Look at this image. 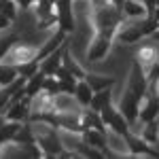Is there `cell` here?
I'll return each mask as SVG.
<instances>
[{
    "mask_svg": "<svg viewBox=\"0 0 159 159\" xmlns=\"http://www.w3.org/2000/svg\"><path fill=\"white\" fill-rule=\"evenodd\" d=\"M125 21V15L119 7H115L110 0L96 4V11H93V24H96V32L104 34V36L115 38L121 24Z\"/></svg>",
    "mask_w": 159,
    "mask_h": 159,
    "instance_id": "1",
    "label": "cell"
},
{
    "mask_svg": "<svg viewBox=\"0 0 159 159\" xmlns=\"http://www.w3.org/2000/svg\"><path fill=\"white\" fill-rule=\"evenodd\" d=\"M100 115H102V121H104V125L108 127L110 132H115V134L119 136H125L132 132V127H129V123H127V119L123 117V112L117 106H112V104H106L104 108L100 110Z\"/></svg>",
    "mask_w": 159,
    "mask_h": 159,
    "instance_id": "2",
    "label": "cell"
},
{
    "mask_svg": "<svg viewBox=\"0 0 159 159\" xmlns=\"http://www.w3.org/2000/svg\"><path fill=\"white\" fill-rule=\"evenodd\" d=\"M127 89L134 93L136 98L144 100V96L148 93V79L144 68L140 66V61L136 60L134 66H132V72H129V81H127Z\"/></svg>",
    "mask_w": 159,
    "mask_h": 159,
    "instance_id": "3",
    "label": "cell"
},
{
    "mask_svg": "<svg viewBox=\"0 0 159 159\" xmlns=\"http://www.w3.org/2000/svg\"><path fill=\"white\" fill-rule=\"evenodd\" d=\"M159 119V93L157 87H148V93L144 96L142 104H140V115H138V121L140 123H148Z\"/></svg>",
    "mask_w": 159,
    "mask_h": 159,
    "instance_id": "4",
    "label": "cell"
},
{
    "mask_svg": "<svg viewBox=\"0 0 159 159\" xmlns=\"http://www.w3.org/2000/svg\"><path fill=\"white\" fill-rule=\"evenodd\" d=\"M38 49L36 47H32V45H25V43H15L9 53L2 57V61H7V64H13V66H19V64H24V61H30L36 57Z\"/></svg>",
    "mask_w": 159,
    "mask_h": 159,
    "instance_id": "5",
    "label": "cell"
},
{
    "mask_svg": "<svg viewBox=\"0 0 159 159\" xmlns=\"http://www.w3.org/2000/svg\"><path fill=\"white\" fill-rule=\"evenodd\" d=\"M55 19H57V30L64 34L74 32V13L70 11V0H55Z\"/></svg>",
    "mask_w": 159,
    "mask_h": 159,
    "instance_id": "6",
    "label": "cell"
},
{
    "mask_svg": "<svg viewBox=\"0 0 159 159\" xmlns=\"http://www.w3.org/2000/svg\"><path fill=\"white\" fill-rule=\"evenodd\" d=\"M140 104H142V100L136 98L134 93L129 91V89H125V93H123L121 102H119V106L117 108L123 112V117L127 119V123H129V127L134 125V123H138V115H140Z\"/></svg>",
    "mask_w": 159,
    "mask_h": 159,
    "instance_id": "7",
    "label": "cell"
},
{
    "mask_svg": "<svg viewBox=\"0 0 159 159\" xmlns=\"http://www.w3.org/2000/svg\"><path fill=\"white\" fill-rule=\"evenodd\" d=\"M112 40H115V38L104 36V34L96 32V36H93V40H91V43H89V49H87V53H85L87 60H89V61H100V60H104V57L108 55Z\"/></svg>",
    "mask_w": 159,
    "mask_h": 159,
    "instance_id": "8",
    "label": "cell"
},
{
    "mask_svg": "<svg viewBox=\"0 0 159 159\" xmlns=\"http://www.w3.org/2000/svg\"><path fill=\"white\" fill-rule=\"evenodd\" d=\"M81 138H83V142H85V144L96 147V148H100V151H104V148L108 147V134H106V132H102V129L85 127V129L81 132Z\"/></svg>",
    "mask_w": 159,
    "mask_h": 159,
    "instance_id": "9",
    "label": "cell"
},
{
    "mask_svg": "<svg viewBox=\"0 0 159 159\" xmlns=\"http://www.w3.org/2000/svg\"><path fill=\"white\" fill-rule=\"evenodd\" d=\"M66 45H68V40L61 45L57 51H53L49 53L45 60H40V70L47 74V76H53V74L57 72V68L61 66V60H64V49H66Z\"/></svg>",
    "mask_w": 159,
    "mask_h": 159,
    "instance_id": "10",
    "label": "cell"
},
{
    "mask_svg": "<svg viewBox=\"0 0 159 159\" xmlns=\"http://www.w3.org/2000/svg\"><path fill=\"white\" fill-rule=\"evenodd\" d=\"M45 81H47V74L43 70H38L36 74H32L30 79H25V85H24V93L28 98H36L45 91Z\"/></svg>",
    "mask_w": 159,
    "mask_h": 159,
    "instance_id": "11",
    "label": "cell"
},
{
    "mask_svg": "<svg viewBox=\"0 0 159 159\" xmlns=\"http://www.w3.org/2000/svg\"><path fill=\"white\" fill-rule=\"evenodd\" d=\"M93 89H91V85L87 83L85 79H81L79 83H76V87H74V100L79 102V106H83V108H89V104H91V98H93Z\"/></svg>",
    "mask_w": 159,
    "mask_h": 159,
    "instance_id": "12",
    "label": "cell"
},
{
    "mask_svg": "<svg viewBox=\"0 0 159 159\" xmlns=\"http://www.w3.org/2000/svg\"><path fill=\"white\" fill-rule=\"evenodd\" d=\"M121 11L125 15V19H140V17L147 15V9H144L142 0H125Z\"/></svg>",
    "mask_w": 159,
    "mask_h": 159,
    "instance_id": "13",
    "label": "cell"
},
{
    "mask_svg": "<svg viewBox=\"0 0 159 159\" xmlns=\"http://www.w3.org/2000/svg\"><path fill=\"white\" fill-rule=\"evenodd\" d=\"M21 125H24V123L4 119L2 127H0V147H2L4 142H15V136H17V132H19V127H21Z\"/></svg>",
    "mask_w": 159,
    "mask_h": 159,
    "instance_id": "14",
    "label": "cell"
},
{
    "mask_svg": "<svg viewBox=\"0 0 159 159\" xmlns=\"http://www.w3.org/2000/svg\"><path fill=\"white\" fill-rule=\"evenodd\" d=\"M17 76H19V68L17 66L7 64V61H0V87L11 85Z\"/></svg>",
    "mask_w": 159,
    "mask_h": 159,
    "instance_id": "15",
    "label": "cell"
},
{
    "mask_svg": "<svg viewBox=\"0 0 159 159\" xmlns=\"http://www.w3.org/2000/svg\"><path fill=\"white\" fill-rule=\"evenodd\" d=\"M85 81L91 85L93 91H102V89H108L117 83V79H112V76H100V74H87Z\"/></svg>",
    "mask_w": 159,
    "mask_h": 159,
    "instance_id": "16",
    "label": "cell"
},
{
    "mask_svg": "<svg viewBox=\"0 0 159 159\" xmlns=\"http://www.w3.org/2000/svg\"><path fill=\"white\" fill-rule=\"evenodd\" d=\"M142 125H144V129L140 132V136L147 140L151 147H155L157 140H159V129H157L159 123H157V119H155V121H148V123H142Z\"/></svg>",
    "mask_w": 159,
    "mask_h": 159,
    "instance_id": "17",
    "label": "cell"
},
{
    "mask_svg": "<svg viewBox=\"0 0 159 159\" xmlns=\"http://www.w3.org/2000/svg\"><path fill=\"white\" fill-rule=\"evenodd\" d=\"M110 87L108 89H102V91H96L93 93V98H91V104H89V108H93V110H102L106 104H110Z\"/></svg>",
    "mask_w": 159,
    "mask_h": 159,
    "instance_id": "18",
    "label": "cell"
},
{
    "mask_svg": "<svg viewBox=\"0 0 159 159\" xmlns=\"http://www.w3.org/2000/svg\"><path fill=\"white\" fill-rule=\"evenodd\" d=\"M17 0H0V13L4 15V17H9V19H15L17 17Z\"/></svg>",
    "mask_w": 159,
    "mask_h": 159,
    "instance_id": "19",
    "label": "cell"
},
{
    "mask_svg": "<svg viewBox=\"0 0 159 159\" xmlns=\"http://www.w3.org/2000/svg\"><path fill=\"white\" fill-rule=\"evenodd\" d=\"M9 24H11V19H9V17H4V15L0 13V30H2V28H9Z\"/></svg>",
    "mask_w": 159,
    "mask_h": 159,
    "instance_id": "20",
    "label": "cell"
},
{
    "mask_svg": "<svg viewBox=\"0 0 159 159\" xmlns=\"http://www.w3.org/2000/svg\"><path fill=\"white\" fill-rule=\"evenodd\" d=\"M151 38H153V40H155V43H159V30H155V32H153V34H151Z\"/></svg>",
    "mask_w": 159,
    "mask_h": 159,
    "instance_id": "21",
    "label": "cell"
},
{
    "mask_svg": "<svg viewBox=\"0 0 159 159\" xmlns=\"http://www.w3.org/2000/svg\"><path fill=\"white\" fill-rule=\"evenodd\" d=\"M153 17H155V19L159 21V4H157V9H155V13H153Z\"/></svg>",
    "mask_w": 159,
    "mask_h": 159,
    "instance_id": "22",
    "label": "cell"
},
{
    "mask_svg": "<svg viewBox=\"0 0 159 159\" xmlns=\"http://www.w3.org/2000/svg\"><path fill=\"white\" fill-rule=\"evenodd\" d=\"M93 4H102V2H106V0H91Z\"/></svg>",
    "mask_w": 159,
    "mask_h": 159,
    "instance_id": "23",
    "label": "cell"
},
{
    "mask_svg": "<svg viewBox=\"0 0 159 159\" xmlns=\"http://www.w3.org/2000/svg\"><path fill=\"white\" fill-rule=\"evenodd\" d=\"M2 123H4V119H2V117H0V127H2Z\"/></svg>",
    "mask_w": 159,
    "mask_h": 159,
    "instance_id": "24",
    "label": "cell"
}]
</instances>
